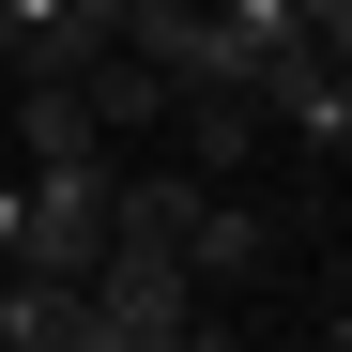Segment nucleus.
Listing matches in <instances>:
<instances>
[{
  "instance_id": "obj_4",
  "label": "nucleus",
  "mask_w": 352,
  "mask_h": 352,
  "mask_svg": "<svg viewBox=\"0 0 352 352\" xmlns=\"http://www.w3.org/2000/svg\"><path fill=\"white\" fill-rule=\"evenodd\" d=\"M199 199H214L199 168H123V184H107V230H138V245L184 261V214H199Z\"/></svg>"
},
{
  "instance_id": "obj_7",
  "label": "nucleus",
  "mask_w": 352,
  "mask_h": 352,
  "mask_svg": "<svg viewBox=\"0 0 352 352\" xmlns=\"http://www.w3.org/2000/svg\"><path fill=\"white\" fill-rule=\"evenodd\" d=\"M16 214H31V168H0V276H16Z\"/></svg>"
},
{
  "instance_id": "obj_2",
  "label": "nucleus",
  "mask_w": 352,
  "mask_h": 352,
  "mask_svg": "<svg viewBox=\"0 0 352 352\" xmlns=\"http://www.w3.org/2000/svg\"><path fill=\"white\" fill-rule=\"evenodd\" d=\"M184 276H199V291H245V276H276V214L214 184V199L184 214Z\"/></svg>"
},
{
  "instance_id": "obj_5",
  "label": "nucleus",
  "mask_w": 352,
  "mask_h": 352,
  "mask_svg": "<svg viewBox=\"0 0 352 352\" xmlns=\"http://www.w3.org/2000/svg\"><path fill=\"white\" fill-rule=\"evenodd\" d=\"M77 77H92V123H107V138H153V123H168V77L138 62V46H107V62H77Z\"/></svg>"
},
{
  "instance_id": "obj_8",
  "label": "nucleus",
  "mask_w": 352,
  "mask_h": 352,
  "mask_svg": "<svg viewBox=\"0 0 352 352\" xmlns=\"http://www.w3.org/2000/svg\"><path fill=\"white\" fill-rule=\"evenodd\" d=\"M322 352H352V307H337V322H322Z\"/></svg>"
},
{
  "instance_id": "obj_6",
  "label": "nucleus",
  "mask_w": 352,
  "mask_h": 352,
  "mask_svg": "<svg viewBox=\"0 0 352 352\" xmlns=\"http://www.w3.org/2000/svg\"><path fill=\"white\" fill-rule=\"evenodd\" d=\"M138 352H245L230 322H168V337H138Z\"/></svg>"
},
{
  "instance_id": "obj_1",
  "label": "nucleus",
  "mask_w": 352,
  "mask_h": 352,
  "mask_svg": "<svg viewBox=\"0 0 352 352\" xmlns=\"http://www.w3.org/2000/svg\"><path fill=\"white\" fill-rule=\"evenodd\" d=\"M16 153H31V184H107L123 168V138L92 123V77H46V62H16Z\"/></svg>"
},
{
  "instance_id": "obj_3",
  "label": "nucleus",
  "mask_w": 352,
  "mask_h": 352,
  "mask_svg": "<svg viewBox=\"0 0 352 352\" xmlns=\"http://www.w3.org/2000/svg\"><path fill=\"white\" fill-rule=\"evenodd\" d=\"M168 107H184V168H199V184H230V168L276 138V123H261V92H168Z\"/></svg>"
}]
</instances>
